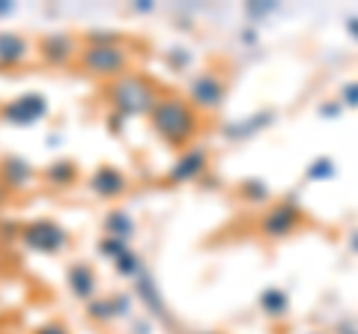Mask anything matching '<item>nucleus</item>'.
<instances>
[{
	"mask_svg": "<svg viewBox=\"0 0 358 334\" xmlns=\"http://www.w3.org/2000/svg\"><path fill=\"white\" fill-rule=\"evenodd\" d=\"M239 197L245 200V203H268L272 191H268V185L263 180H245L239 185Z\"/></svg>",
	"mask_w": 358,
	"mask_h": 334,
	"instance_id": "20",
	"label": "nucleus"
},
{
	"mask_svg": "<svg viewBox=\"0 0 358 334\" xmlns=\"http://www.w3.org/2000/svg\"><path fill=\"white\" fill-rule=\"evenodd\" d=\"M0 180L6 182L9 191H21V188H27L36 180V170H33L30 161L18 159V155H6V159L0 161Z\"/></svg>",
	"mask_w": 358,
	"mask_h": 334,
	"instance_id": "12",
	"label": "nucleus"
},
{
	"mask_svg": "<svg viewBox=\"0 0 358 334\" xmlns=\"http://www.w3.org/2000/svg\"><path fill=\"white\" fill-rule=\"evenodd\" d=\"M179 54H173V66H188V54H185V48H176Z\"/></svg>",
	"mask_w": 358,
	"mask_h": 334,
	"instance_id": "31",
	"label": "nucleus"
},
{
	"mask_svg": "<svg viewBox=\"0 0 358 334\" xmlns=\"http://www.w3.org/2000/svg\"><path fill=\"white\" fill-rule=\"evenodd\" d=\"M254 39H257V33H254V30H251V33H248V30L242 33V42H254Z\"/></svg>",
	"mask_w": 358,
	"mask_h": 334,
	"instance_id": "33",
	"label": "nucleus"
},
{
	"mask_svg": "<svg viewBox=\"0 0 358 334\" xmlns=\"http://www.w3.org/2000/svg\"><path fill=\"white\" fill-rule=\"evenodd\" d=\"M81 69L93 78H105V81H117L120 75L129 72L131 51L122 42H110V45H84L78 54Z\"/></svg>",
	"mask_w": 358,
	"mask_h": 334,
	"instance_id": "3",
	"label": "nucleus"
},
{
	"mask_svg": "<svg viewBox=\"0 0 358 334\" xmlns=\"http://www.w3.org/2000/svg\"><path fill=\"white\" fill-rule=\"evenodd\" d=\"M66 284H69L72 296L81 298V302H90V298H96V293H99V275L90 263H72L69 269H66Z\"/></svg>",
	"mask_w": 358,
	"mask_h": 334,
	"instance_id": "11",
	"label": "nucleus"
},
{
	"mask_svg": "<svg viewBox=\"0 0 358 334\" xmlns=\"http://www.w3.org/2000/svg\"><path fill=\"white\" fill-rule=\"evenodd\" d=\"M275 119H278L275 110H260V114L245 117V119H239V122H233V126H227V129H224V135H227V138H248V135H254V131L272 126Z\"/></svg>",
	"mask_w": 358,
	"mask_h": 334,
	"instance_id": "17",
	"label": "nucleus"
},
{
	"mask_svg": "<svg viewBox=\"0 0 358 334\" xmlns=\"http://www.w3.org/2000/svg\"><path fill=\"white\" fill-rule=\"evenodd\" d=\"M90 191L99 200H117L129 191V176L120 170L117 164H99L93 173H90Z\"/></svg>",
	"mask_w": 358,
	"mask_h": 334,
	"instance_id": "9",
	"label": "nucleus"
},
{
	"mask_svg": "<svg viewBox=\"0 0 358 334\" xmlns=\"http://www.w3.org/2000/svg\"><path fill=\"white\" fill-rule=\"evenodd\" d=\"M45 114H48V99L42 93H24L0 108V119H3L6 126H21V129L45 119Z\"/></svg>",
	"mask_w": 358,
	"mask_h": 334,
	"instance_id": "8",
	"label": "nucleus"
},
{
	"mask_svg": "<svg viewBox=\"0 0 358 334\" xmlns=\"http://www.w3.org/2000/svg\"><path fill=\"white\" fill-rule=\"evenodd\" d=\"M346 245H350V251H352V254H358V230H355V233H350V239H346Z\"/></svg>",
	"mask_w": 358,
	"mask_h": 334,
	"instance_id": "32",
	"label": "nucleus"
},
{
	"mask_svg": "<svg viewBox=\"0 0 358 334\" xmlns=\"http://www.w3.org/2000/svg\"><path fill=\"white\" fill-rule=\"evenodd\" d=\"M42 180L48 182L51 188H72L78 180H81V170H78L75 161L57 159V161H51V164L42 170Z\"/></svg>",
	"mask_w": 358,
	"mask_h": 334,
	"instance_id": "15",
	"label": "nucleus"
},
{
	"mask_svg": "<svg viewBox=\"0 0 358 334\" xmlns=\"http://www.w3.org/2000/svg\"><path fill=\"white\" fill-rule=\"evenodd\" d=\"M105 99H108V105L114 108L117 117L131 119V117H150V110L162 99V93L147 75L126 72V75H120L117 81H110V87L105 90Z\"/></svg>",
	"mask_w": 358,
	"mask_h": 334,
	"instance_id": "2",
	"label": "nucleus"
},
{
	"mask_svg": "<svg viewBox=\"0 0 358 334\" xmlns=\"http://www.w3.org/2000/svg\"><path fill=\"white\" fill-rule=\"evenodd\" d=\"M33 334H69V328H66L63 322H45V326H39Z\"/></svg>",
	"mask_w": 358,
	"mask_h": 334,
	"instance_id": "25",
	"label": "nucleus"
},
{
	"mask_svg": "<svg viewBox=\"0 0 358 334\" xmlns=\"http://www.w3.org/2000/svg\"><path fill=\"white\" fill-rule=\"evenodd\" d=\"M134 221L129 212H122V209H114V212H108L105 215V236H114V239H122V242H129L134 236Z\"/></svg>",
	"mask_w": 358,
	"mask_h": 334,
	"instance_id": "18",
	"label": "nucleus"
},
{
	"mask_svg": "<svg viewBox=\"0 0 358 334\" xmlns=\"http://www.w3.org/2000/svg\"><path fill=\"white\" fill-rule=\"evenodd\" d=\"M272 9H275V3H251V6H248V15L260 18V15H268Z\"/></svg>",
	"mask_w": 358,
	"mask_h": 334,
	"instance_id": "27",
	"label": "nucleus"
},
{
	"mask_svg": "<svg viewBox=\"0 0 358 334\" xmlns=\"http://www.w3.org/2000/svg\"><path fill=\"white\" fill-rule=\"evenodd\" d=\"M134 13H152L155 3H150V0H138V3H131Z\"/></svg>",
	"mask_w": 358,
	"mask_h": 334,
	"instance_id": "29",
	"label": "nucleus"
},
{
	"mask_svg": "<svg viewBox=\"0 0 358 334\" xmlns=\"http://www.w3.org/2000/svg\"><path fill=\"white\" fill-rule=\"evenodd\" d=\"M334 161L331 159H313L310 164H308V170H305V180L308 182H320V180H331L334 176Z\"/></svg>",
	"mask_w": 358,
	"mask_h": 334,
	"instance_id": "22",
	"label": "nucleus"
},
{
	"mask_svg": "<svg viewBox=\"0 0 358 334\" xmlns=\"http://www.w3.org/2000/svg\"><path fill=\"white\" fill-rule=\"evenodd\" d=\"M129 248H131L129 242L114 239V236H102V239H99V254H102V257H108V260H114V263H117Z\"/></svg>",
	"mask_w": 358,
	"mask_h": 334,
	"instance_id": "23",
	"label": "nucleus"
},
{
	"mask_svg": "<svg viewBox=\"0 0 358 334\" xmlns=\"http://www.w3.org/2000/svg\"><path fill=\"white\" fill-rule=\"evenodd\" d=\"M134 296H138L141 302L152 310V317L167 319V307H164V302H162V293H159V286H155V277H152L147 269H143L138 277H134Z\"/></svg>",
	"mask_w": 358,
	"mask_h": 334,
	"instance_id": "14",
	"label": "nucleus"
},
{
	"mask_svg": "<svg viewBox=\"0 0 358 334\" xmlns=\"http://www.w3.org/2000/svg\"><path fill=\"white\" fill-rule=\"evenodd\" d=\"M257 305H260V310L268 319H284L289 314V296L281 286H266L260 298H257Z\"/></svg>",
	"mask_w": 358,
	"mask_h": 334,
	"instance_id": "16",
	"label": "nucleus"
},
{
	"mask_svg": "<svg viewBox=\"0 0 358 334\" xmlns=\"http://www.w3.org/2000/svg\"><path fill=\"white\" fill-rule=\"evenodd\" d=\"M209 164H212V152L206 147H200V143H192V147H185L173 159V164L167 167V182L171 185L197 182L200 176L209 173Z\"/></svg>",
	"mask_w": 358,
	"mask_h": 334,
	"instance_id": "7",
	"label": "nucleus"
},
{
	"mask_svg": "<svg viewBox=\"0 0 358 334\" xmlns=\"http://www.w3.org/2000/svg\"><path fill=\"white\" fill-rule=\"evenodd\" d=\"M305 224V209L299 206L296 197H284L278 203H268L263 209V215L257 218V230L266 239H287Z\"/></svg>",
	"mask_w": 358,
	"mask_h": 334,
	"instance_id": "4",
	"label": "nucleus"
},
{
	"mask_svg": "<svg viewBox=\"0 0 358 334\" xmlns=\"http://www.w3.org/2000/svg\"><path fill=\"white\" fill-rule=\"evenodd\" d=\"M87 317L93 319V322H110V319H117L114 298H102V296L90 298V302H87Z\"/></svg>",
	"mask_w": 358,
	"mask_h": 334,
	"instance_id": "19",
	"label": "nucleus"
},
{
	"mask_svg": "<svg viewBox=\"0 0 358 334\" xmlns=\"http://www.w3.org/2000/svg\"><path fill=\"white\" fill-rule=\"evenodd\" d=\"M21 242H24L27 251H36V254H63L69 248V230L60 227L57 221L51 218H36L30 224L21 227Z\"/></svg>",
	"mask_w": 358,
	"mask_h": 334,
	"instance_id": "5",
	"label": "nucleus"
},
{
	"mask_svg": "<svg viewBox=\"0 0 358 334\" xmlns=\"http://www.w3.org/2000/svg\"><path fill=\"white\" fill-rule=\"evenodd\" d=\"M150 126L167 147L182 152L185 147H192L194 138L200 135V114L188 105V99L167 93L150 110Z\"/></svg>",
	"mask_w": 358,
	"mask_h": 334,
	"instance_id": "1",
	"label": "nucleus"
},
{
	"mask_svg": "<svg viewBox=\"0 0 358 334\" xmlns=\"http://www.w3.org/2000/svg\"><path fill=\"white\" fill-rule=\"evenodd\" d=\"M114 266H117V275L131 277V281H134V277H138L143 269H147V266H143V260H141V254H138V251H131V248L122 254V257H120Z\"/></svg>",
	"mask_w": 358,
	"mask_h": 334,
	"instance_id": "21",
	"label": "nucleus"
},
{
	"mask_svg": "<svg viewBox=\"0 0 358 334\" xmlns=\"http://www.w3.org/2000/svg\"><path fill=\"white\" fill-rule=\"evenodd\" d=\"M338 102L346 105V108H358V81H350V84L341 87V99H338Z\"/></svg>",
	"mask_w": 358,
	"mask_h": 334,
	"instance_id": "24",
	"label": "nucleus"
},
{
	"mask_svg": "<svg viewBox=\"0 0 358 334\" xmlns=\"http://www.w3.org/2000/svg\"><path fill=\"white\" fill-rule=\"evenodd\" d=\"M13 13H15V3H9V0H0V18L13 15Z\"/></svg>",
	"mask_w": 358,
	"mask_h": 334,
	"instance_id": "30",
	"label": "nucleus"
},
{
	"mask_svg": "<svg viewBox=\"0 0 358 334\" xmlns=\"http://www.w3.org/2000/svg\"><path fill=\"white\" fill-rule=\"evenodd\" d=\"M36 54L42 57V63H48V66H69L72 60H78L81 45H78V39L69 36V33H48V36L39 42Z\"/></svg>",
	"mask_w": 358,
	"mask_h": 334,
	"instance_id": "10",
	"label": "nucleus"
},
{
	"mask_svg": "<svg viewBox=\"0 0 358 334\" xmlns=\"http://www.w3.org/2000/svg\"><path fill=\"white\" fill-rule=\"evenodd\" d=\"M346 33H350V36L358 42V15H350V18H346Z\"/></svg>",
	"mask_w": 358,
	"mask_h": 334,
	"instance_id": "28",
	"label": "nucleus"
},
{
	"mask_svg": "<svg viewBox=\"0 0 358 334\" xmlns=\"http://www.w3.org/2000/svg\"><path fill=\"white\" fill-rule=\"evenodd\" d=\"M341 102H329V105H320V117H326V119H334L341 114Z\"/></svg>",
	"mask_w": 358,
	"mask_h": 334,
	"instance_id": "26",
	"label": "nucleus"
},
{
	"mask_svg": "<svg viewBox=\"0 0 358 334\" xmlns=\"http://www.w3.org/2000/svg\"><path fill=\"white\" fill-rule=\"evenodd\" d=\"M185 99L197 114H212V110H218L227 102V81H224V75H218L215 69H203L200 75L192 78Z\"/></svg>",
	"mask_w": 358,
	"mask_h": 334,
	"instance_id": "6",
	"label": "nucleus"
},
{
	"mask_svg": "<svg viewBox=\"0 0 358 334\" xmlns=\"http://www.w3.org/2000/svg\"><path fill=\"white\" fill-rule=\"evenodd\" d=\"M30 42L18 33H0V69H15V66L30 60Z\"/></svg>",
	"mask_w": 358,
	"mask_h": 334,
	"instance_id": "13",
	"label": "nucleus"
}]
</instances>
